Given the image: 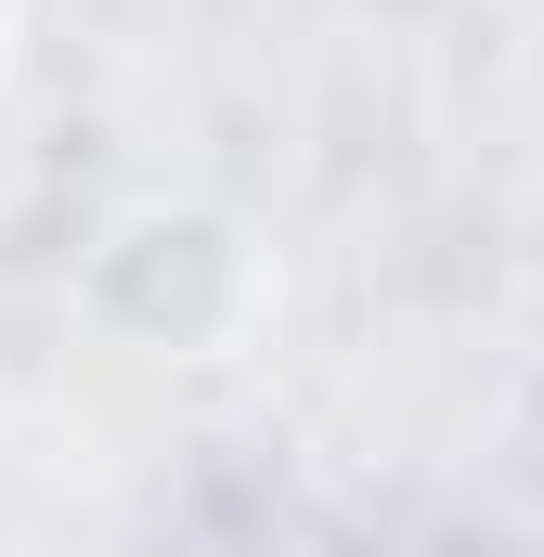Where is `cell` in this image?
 <instances>
[{"label":"cell","mask_w":544,"mask_h":557,"mask_svg":"<svg viewBox=\"0 0 544 557\" xmlns=\"http://www.w3.org/2000/svg\"><path fill=\"white\" fill-rule=\"evenodd\" d=\"M13 13H26V0H0V39H13Z\"/></svg>","instance_id":"6da1fadb"}]
</instances>
